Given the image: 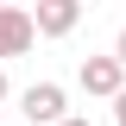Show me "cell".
I'll return each mask as SVG.
<instances>
[{"label":"cell","mask_w":126,"mask_h":126,"mask_svg":"<svg viewBox=\"0 0 126 126\" xmlns=\"http://www.w3.org/2000/svg\"><path fill=\"white\" fill-rule=\"evenodd\" d=\"M76 82H82V94H94V101H113V94L126 88V69H120V57H82V69H76Z\"/></svg>","instance_id":"obj_2"},{"label":"cell","mask_w":126,"mask_h":126,"mask_svg":"<svg viewBox=\"0 0 126 126\" xmlns=\"http://www.w3.org/2000/svg\"><path fill=\"white\" fill-rule=\"evenodd\" d=\"M113 126H126V88L113 94Z\"/></svg>","instance_id":"obj_5"},{"label":"cell","mask_w":126,"mask_h":126,"mask_svg":"<svg viewBox=\"0 0 126 126\" xmlns=\"http://www.w3.org/2000/svg\"><path fill=\"white\" fill-rule=\"evenodd\" d=\"M6 94H13V88H6V69H0V101H6Z\"/></svg>","instance_id":"obj_8"},{"label":"cell","mask_w":126,"mask_h":126,"mask_svg":"<svg viewBox=\"0 0 126 126\" xmlns=\"http://www.w3.org/2000/svg\"><path fill=\"white\" fill-rule=\"evenodd\" d=\"M113 57H120V69H126V32H120V38H113Z\"/></svg>","instance_id":"obj_6"},{"label":"cell","mask_w":126,"mask_h":126,"mask_svg":"<svg viewBox=\"0 0 126 126\" xmlns=\"http://www.w3.org/2000/svg\"><path fill=\"white\" fill-rule=\"evenodd\" d=\"M32 44H38L32 13H25V6H0V63H6V57H25Z\"/></svg>","instance_id":"obj_4"},{"label":"cell","mask_w":126,"mask_h":126,"mask_svg":"<svg viewBox=\"0 0 126 126\" xmlns=\"http://www.w3.org/2000/svg\"><path fill=\"white\" fill-rule=\"evenodd\" d=\"M25 13H32V25H38V38H69V32L82 25V0H38Z\"/></svg>","instance_id":"obj_3"},{"label":"cell","mask_w":126,"mask_h":126,"mask_svg":"<svg viewBox=\"0 0 126 126\" xmlns=\"http://www.w3.org/2000/svg\"><path fill=\"white\" fill-rule=\"evenodd\" d=\"M57 126H94V120H82V113H69V120H57Z\"/></svg>","instance_id":"obj_7"},{"label":"cell","mask_w":126,"mask_h":126,"mask_svg":"<svg viewBox=\"0 0 126 126\" xmlns=\"http://www.w3.org/2000/svg\"><path fill=\"white\" fill-rule=\"evenodd\" d=\"M0 6H19V0H0Z\"/></svg>","instance_id":"obj_9"},{"label":"cell","mask_w":126,"mask_h":126,"mask_svg":"<svg viewBox=\"0 0 126 126\" xmlns=\"http://www.w3.org/2000/svg\"><path fill=\"white\" fill-rule=\"evenodd\" d=\"M19 113H25V126H57V120H69L63 82H32V88L19 94Z\"/></svg>","instance_id":"obj_1"}]
</instances>
